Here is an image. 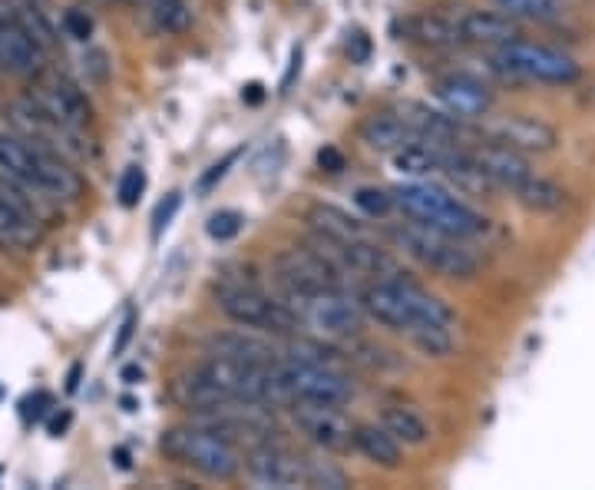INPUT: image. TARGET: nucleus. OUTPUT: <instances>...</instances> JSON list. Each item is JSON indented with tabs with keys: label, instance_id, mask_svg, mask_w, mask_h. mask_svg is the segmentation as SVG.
I'll return each instance as SVG.
<instances>
[{
	"label": "nucleus",
	"instance_id": "obj_14",
	"mask_svg": "<svg viewBox=\"0 0 595 490\" xmlns=\"http://www.w3.org/2000/svg\"><path fill=\"white\" fill-rule=\"evenodd\" d=\"M490 139H493V143H503V146H510V149H516V152H523V156H533V152L542 156V152H552V149L559 146V133H556L546 119H539V116H523V113L500 119V123L490 129Z\"/></svg>",
	"mask_w": 595,
	"mask_h": 490
},
{
	"label": "nucleus",
	"instance_id": "obj_47",
	"mask_svg": "<svg viewBox=\"0 0 595 490\" xmlns=\"http://www.w3.org/2000/svg\"><path fill=\"white\" fill-rule=\"evenodd\" d=\"M133 4H139V0H133ZM146 4H149V0H146Z\"/></svg>",
	"mask_w": 595,
	"mask_h": 490
},
{
	"label": "nucleus",
	"instance_id": "obj_22",
	"mask_svg": "<svg viewBox=\"0 0 595 490\" xmlns=\"http://www.w3.org/2000/svg\"><path fill=\"white\" fill-rule=\"evenodd\" d=\"M361 139L370 146V149H380V152H397L401 146L414 143V129L397 116V113H374L361 123Z\"/></svg>",
	"mask_w": 595,
	"mask_h": 490
},
{
	"label": "nucleus",
	"instance_id": "obj_10",
	"mask_svg": "<svg viewBox=\"0 0 595 490\" xmlns=\"http://www.w3.org/2000/svg\"><path fill=\"white\" fill-rule=\"evenodd\" d=\"M31 100L64 129H83L90 123V103L87 96L60 73H34Z\"/></svg>",
	"mask_w": 595,
	"mask_h": 490
},
{
	"label": "nucleus",
	"instance_id": "obj_46",
	"mask_svg": "<svg viewBox=\"0 0 595 490\" xmlns=\"http://www.w3.org/2000/svg\"><path fill=\"white\" fill-rule=\"evenodd\" d=\"M18 4H21V8H47L50 0H18Z\"/></svg>",
	"mask_w": 595,
	"mask_h": 490
},
{
	"label": "nucleus",
	"instance_id": "obj_31",
	"mask_svg": "<svg viewBox=\"0 0 595 490\" xmlns=\"http://www.w3.org/2000/svg\"><path fill=\"white\" fill-rule=\"evenodd\" d=\"M417 352L431 355V358H447L454 352V335H450V324H437V321H417L414 329L404 332Z\"/></svg>",
	"mask_w": 595,
	"mask_h": 490
},
{
	"label": "nucleus",
	"instance_id": "obj_17",
	"mask_svg": "<svg viewBox=\"0 0 595 490\" xmlns=\"http://www.w3.org/2000/svg\"><path fill=\"white\" fill-rule=\"evenodd\" d=\"M519 21L500 14V11H473L460 8V44H477V47H503L519 41Z\"/></svg>",
	"mask_w": 595,
	"mask_h": 490
},
{
	"label": "nucleus",
	"instance_id": "obj_39",
	"mask_svg": "<svg viewBox=\"0 0 595 490\" xmlns=\"http://www.w3.org/2000/svg\"><path fill=\"white\" fill-rule=\"evenodd\" d=\"M236 159H239V152H229V156H226L222 162H216V167H213V170H209V173H206L203 180H198V190H203V193H206V190H213V186H216V183H219V180L226 176V170L232 167Z\"/></svg>",
	"mask_w": 595,
	"mask_h": 490
},
{
	"label": "nucleus",
	"instance_id": "obj_36",
	"mask_svg": "<svg viewBox=\"0 0 595 490\" xmlns=\"http://www.w3.org/2000/svg\"><path fill=\"white\" fill-rule=\"evenodd\" d=\"M242 216L239 213H232V209H226V213H216L213 219H209V226H206V232L216 239V242H229V239H236L239 232H242Z\"/></svg>",
	"mask_w": 595,
	"mask_h": 490
},
{
	"label": "nucleus",
	"instance_id": "obj_3",
	"mask_svg": "<svg viewBox=\"0 0 595 490\" xmlns=\"http://www.w3.org/2000/svg\"><path fill=\"white\" fill-rule=\"evenodd\" d=\"M162 454L198 470L209 480H232L242 467L239 447L226 437H219L216 431L203 428V424H188V428H172L162 434L159 441Z\"/></svg>",
	"mask_w": 595,
	"mask_h": 490
},
{
	"label": "nucleus",
	"instance_id": "obj_4",
	"mask_svg": "<svg viewBox=\"0 0 595 490\" xmlns=\"http://www.w3.org/2000/svg\"><path fill=\"white\" fill-rule=\"evenodd\" d=\"M216 295H219V308L236 324H242V329H259L268 335H295L301 324L298 315L285 301L272 298L268 292H262L252 282L226 278Z\"/></svg>",
	"mask_w": 595,
	"mask_h": 490
},
{
	"label": "nucleus",
	"instance_id": "obj_18",
	"mask_svg": "<svg viewBox=\"0 0 595 490\" xmlns=\"http://www.w3.org/2000/svg\"><path fill=\"white\" fill-rule=\"evenodd\" d=\"M41 67H44V47L21 24L0 21V70L31 77L41 73Z\"/></svg>",
	"mask_w": 595,
	"mask_h": 490
},
{
	"label": "nucleus",
	"instance_id": "obj_7",
	"mask_svg": "<svg viewBox=\"0 0 595 490\" xmlns=\"http://www.w3.org/2000/svg\"><path fill=\"white\" fill-rule=\"evenodd\" d=\"M285 305L301 324L324 339H347L361 329L364 308L347 292H285Z\"/></svg>",
	"mask_w": 595,
	"mask_h": 490
},
{
	"label": "nucleus",
	"instance_id": "obj_2",
	"mask_svg": "<svg viewBox=\"0 0 595 490\" xmlns=\"http://www.w3.org/2000/svg\"><path fill=\"white\" fill-rule=\"evenodd\" d=\"M393 206H401L408 219L431 226L437 232L457 236V239L487 232V219L440 186H427V183L401 186V190H393Z\"/></svg>",
	"mask_w": 595,
	"mask_h": 490
},
{
	"label": "nucleus",
	"instance_id": "obj_11",
	"mask_svg": "<svg viewBox=\"0 0 595 490\" xmlns=\"http://www.w3.org/2000/svg\"><path fill=\"white\" fill-rule=\"evenodd\" d=\"M305 460L308 457L291 454L288 447H278V444L265 441V444H255L245 454V470L262 487L291 490V487H305Z\"/></svg>",
	"mask_w": 595,
	"mask_h": 490
},
{
	"label": "nucleus",
	"instance_id": "obj_21",
	"mask_svg": "<svg viewBox=\"0 0 595 490\" xmlns=\"http://www.w3.org/2000/svg\"><path fill=\"white\" fill-rule=\"evenodd\" d=\"M397 116H401L417 139H427V143H437V146H447V143H457L464 136V126L454 113L447 110H431L424 103H404L401 110H397Z\"/></svg>",
	"mask_w": 595,
	"mask_h": 490
},
{
	"label": "nucleus",
	"instance_id": "obj_34",
	"mask_svg": "<svg viewBox=\"0 0 595 490\" xmlns=\"http://www.w3.org/2000/svg\"><path fill=\"white\" fill-rule=\"evenodd\" d=\"M142 193H146V170H142V167H126V173H123V180H119V190H116L119 206L133 209V206L142 200Z\"/></svg>",
	"mask_w": 595,
	"mask_h": 490
},
{
	"label": "nucleus",
	"instance_id": "obj_12",
	"mask_svg": "<svg viewBox=\"0 0 595 490\" xmlns=\"http://www.w3.org/2000/svg\"><path fill=\"white\" fill-rule=\"evenodd\" d=\"M404 278L374 282L357 298L364 315H370L377 324H384V329H393V332H408V329H414V324L421 321L414 305H411V298H408V292H404Z\"/></svg>",
	"mask_w": 595,
	"mask_h": 490
},
{
	"label": "nucleus",
	"instance_id": "obj_30",
	"mask_svg": "<svg viewBox=\"0 0 595 490\" xmlns=\"http://www.w3.org/2000/svg\"><path fill=\"white\" fill-rule=\"evenodd\" d=\"M490 4L513 18V21H529V24H549L562 14V0H490Z\"/></svg>",
	"mask_w": 595,
	"mask_h": 490
},
{
	"label": "nucleus",
	"instance_id": "obj_6",
	"mask_svg": "<svg viewBox=\"0 0 595 490\" xmlns=\"http://www.w3.org/2000/svg\"><path fill=\"white\" fill-rule=\"evenodd\" d=\"M490 64L496 73L503 77H516V80H529V83H552V87H569L582 77V67L552 47L542 44H529V41H513L503 47H493Z\"/></svg>",
	"mask_w": 595,
	"mask_h": 490
},
{
	"label": "nucleus",
	"instance_id": "obj_13",
	"mask_svg": "<svg viewBox=\"0 0 595 490\" xmlns=\"http://www.w3.org/2000/svg\"><path fill=\"white\" fill-rule=\"evenodd\" d=\"M295 424L301 428V434L318 444L321 451H347L354 444V428L347 424V418L341 411H334L331 404H308L298 401L295 404Z\"/></svg>",
	"mask_w": 595,
	"mask_h": 490
},
{
	"label": "nucleus",
	"instance_id": "obj_23",
	"mask_svg": "<svg viewBox=\"0 0 595 490\" xmlns=\"http://www.w3.org/2000/svg\"><path fill=\"white\" fill-rule=\"evenodd\" d=\"M354 447H357L370 464L387 467V470L401 467V460H404L401 441H397L384 424H380V428H377V424H361V428H354Z\"/></svg>",
	"mask_w": 595,
	"mask_h": 490
},
{
	"label": "nucleus",
	"instance_id": "obj_9",
	"mask_svg": "<svg viewBox=\"0 0 595 490\" xmlns=\"http://www.w3.org/2000/svg\"><path fill=\"white\" fill-rule=\"evenodd\" d=\"M278 282L285 292H347V272L314 249H288L275 259Z\"/></svg>",
	"mask_w": 595,
	"mask_h": 490
},
{
	"label": "nucleus",
	"instance_id": "obj_43",
	"mask_svg": "<svg viewBox=\"0 0 595 490\" xmlns=\"http://www.w3.org/2000/svg\"><path fill=\"white\" fill-rule=\"evenodd\" d=\"M70 421H73V414H70V411H60V414H54V418H50V424H47V428H50V434H54V437H60V434L70 428Z\"/></svg>",
	"mask_w": 595,
	"mask_h": 490
},
{
	"label": "nucleus",
	"instance_id": "obj_26",
	"mask_svg": "<svg viewBox=\"0 0 595 490\" xmlns=\"http://www.w3.org/2000/svg\"><path fill=\"white\" fill-rule=\"evenodd\" d=\"M308 223H311V229L321 239H331V242H351V239H364L367 236V229L357 219H351L344 209L324 206V203L308 213Z\"/></svg>",
	"mask_w": 595,
	"mask_h": 490
},
{
	"label": "nucleus",
	"instance_id": "obj_20",
	"mask_svg": "<svg viewBox=\"0 0 595 490\" xmlns=\"http://www.w3.org/2000/svg\"><path fill=\"white\" fill-rule=\"evenodd\" d=\"M437 100L444 103L447 113H454L457 119H477L487 116L493 106V96L483 83L470 80V77H447L437 83Z\"/></svg>",
	"mask_w": 595,
	"mask_h": 490
},
{
	"label": "nucleus",
	"instance_id": "obj_25",
	"mask_svg": "<svg viewBox=\"0 0 595 490\" xmlns=\"http://www.w3.org/2000/svg\"><path fill=\"white\" fill-rule=\"evenodd\" d=\"M447 146L427 143V139H414L408 146H401L393 152V170L404 176H427V173H440L444 167Z\"/></svg>",
	"mask_w": 595,
	"mask_h": 490
},
{
	"label": "nucleus",
	"instance_id": "obj_28",
	"mask_svg": "<svg viewBox=\"0 0 595 490\" xmlns=\"http://www.w3.org/2000/svg\"><path fill=\"white\" fill-rule=\"evenodd\" d=\"M213 352H216V355H226V358H236V362H249V365H275L272 345H265V342L255 339V335H242V332L213 339Z\"/></svg>",
	"mask_w": 595,
	"mask_h": 490
},
{
	"label": "nucleus",
	"instance_id": "obj_1",
	"mask_svg": "<svg viewBox=\"0 0 595 490\" xmlns=\"http://www.w3.org/2000/svg\"><path fill=\"white\" fill-rule=\"evenodd\" d=\"M0 173L24 190L44 193L54 200H77L83 190L80 176L54 149H47L44 143H34L27 136L0 133Z\"/></svg>",
	"mask_w": 595,
	"mask_h": 490
},
{
	"label": "nucleus",
	"instance_id": "obj_24",
	"mask_svg": "<svg viewBox=\"0 0 595 490\" xmlns=\"http://www.w3.org/2000/svg\"><path fill=\"white\" fill-rule=\"evenodd\" d=\"M440 173H444L464 196H490V193L496 190V186L487 180V173L477 167V159H473L470 152H454V149H447Z\"/></svg>",
	"mask_w": 595,
	"mask_h": 490
},
{
	"label": "nucleus",
	"instance_id": "obj_41",
	"mask_svg": "<svg viewBox=\"0 0 595 490\" xmlns=\"http://www.w3.org/2000/svg\"><path fill=\"white\" fill-rule=\"evenodd\" d=\"M318 162H321V167H324L328 173H341V170H344V156H341L334 146L321 149V152H318Z\"/></svg>",
	"mask_w": 595,
	"mask_h": 490
},
{
	"label": "nucleus",
	"instance_id": "obj_42",
	"mask_svg": "<svg viewBox=\"0 0 595 490\" xmlns=\"http://www.w3.org/2000/svg\"><path fill=\"white\" fill-rule=\"evenodd\" d=\"M133 329H136V315H126V321L119 324V339H116V345H113V352L119 355L126 345H129V339H133Z\"/></svg>",
	"mask_w": 595,
	"mask_h": 490
},
{
	"label": "nucleus",
	"instance_id": "obj_45",
	"mask_svg": "<svg viewBox=\"0 0 595 490\" xmlns=\"http://www.w3.org/2000/svg\"><path fill=\"white\" fill-rule=\"evenodd\" d=\"M123 381H126V385H139V381H142V368H139V365L123 368Z\"/></svg>",
	"mask_w": 595,
	"mask_h": 490
},
{
	"label": "nucleus",
	"instance_id": "obj_27",
	"mask_svg": "<svg viewBox=\"0 0 595 490\" xmlns=\"http://www.w3.org/2000/svg\"><path fill=\"white\" fill-rule=\"evenodd\" d=\"M380 421H384V428H387L397 441H401V444L421 447V444L431 441V428H427V421H424L414 408L390 404V408H384Z\"/></svg>",
	"mask_w": 595,
	"mask_h": 490
},
{
	"label": "nucleus",
	"instance_id": "obj_33",
	"mask_svg": "<svg viewBox=\"0 0 595 490\" xmlns=\"http://www.w3.org/2000/svg\"><path fill=\"white\" fill-rule=\"evenodd\" d=\"M305 487L314 490H344L347 487V474L341 467H334L331 460H305Z\"/></svg>",
	"mask_w": 595,
	"mask_h": 490
},
{
	"label": "nucleus",
	"instance_id": "obj_29",
	"mask_svg": "<svg viewBox=\"0 0 595 490\" xmlns=\"http://www.w3.org/2000/svg\"><path fill=\"white\" fill-rule=\"evenodd\" d=\"M513 196H516L529 213H556V209L565 206V193H562L552 180L536 176V173H533Z\"/></svg>",
	"mask_w": 595,
	"mask_h": 490
},
{
	"label": "nucleus",
	"instance_id": "obj_5",
	"mask_svg": "<svg viewBox=\"0 0 595 490\" xmlns=\"http://www.w3.org/2000/svg\"><path fill=\"white\" fill-rule=\"evenodd\" d=\"M393 242L444 278H473L480 272V259L467 246H460L457 236L437 232L414 219L393 229Z\"/></svg>",
	"mask_w": 595,
	"mask_h": 490
},
{
	"label": "nucleus",
	"instance_id": "obj_44",
	"mask_svg": "<svg viewBox=\"0 0 595 490\" xmlns=\"http://www.w3.org/2000/svg\"><path fill=\"white\" fill-rule=\"evenodd\" d=\"M44 404H50V398H47V395H37L34 401H27V404H24V408H27L24 414H27V418H31V414H34V418H41V414H44Z\"/></svg>",
	"mask_w": 595,
	"mask_h": 490
},
{
	"label": "nucleus",
	"instance_id": "obj_40",
	"mask_svg": "<svg viewBox=\"0 0 595 490\" xmlns=\"http://www.w3.org/2000/svg\"><path fill=\"white\" fill-rule=\"evenodd\" d=\"M347 54H351V60H354V64H364V60L370 57V41H367L364 34H351V41H347Z\"/></svg>",
	"mask_w": 595,
	"mask_h": 490
},
{
	"label": "nucleus",
	"instance_id": "obj_35",
	"mask_svg": "<svg viewBox=\"0 0 595 490\" xmlns=\"http://www.w3.org/2000/svg\"><path fill=\"white\" fill-rule=\"evenodd\" d=\"M354 203L370 216V219H377V216H387L390 209H393V193H384V190H370V186H364V190H357L354 193Z\"/></svg>",
	"mask_w": 595,
	"mask_h": 490
},
{
	"label": "nucleus",
	"instance_id": "obj_8",
	"mask_svg": "<svg viewBox=\"0 0 595 490\" xmlns=\"http://www.w3.org/2000/svg\"><path fill=\"white\" fill-rule=\"evenodd\" d=\"M275 372L282 378V388L288 395V404L308 401V404H344L351 398V381L328 365H308V362H275Z\"/></svg>",
	"mask_w": 595,
	"mask_h": 490
},
{
	"label": "nucleus",
	"instance_id": "obj_32",
	"mask_svg": "<svg viewBox=\"0 0 595 490\" xmlns=\"http://www.w3.org/2000/svg\"><path fill=\"white\" fill-rule=\"evenodd\" d=\"M152 18L165 34H182L192 24V11L185 0H149Z\"/></svg>",
	"mask_w": 595,
	"mask_h": 490
},
{
	"label": "nucleus",
	"instance_id": "obj_38",
	"mask_svg": "<svg viewBox=\"0 0 595 490\" xmlns=\"http://www.w3.org/2000/svg\"><path fill=\"white\" fill-rule=\"evenodd\" d=\"M179 203H182V196H179V193H169V196L156 206V213H152V236H159V232L169 226V219L175 216Z\"/></svg>",
	"mask_w": 595,
	"mask_h": 490
},
{
	"label": "nucleus",
	"instance_id": "obj_19",
	"mask_svg": "<svg viewBox=\"0 0 595 490\" xmlns=\"http://www.w3.org/2000/svg\"><path fill=\"white\" fill-rule=\"evenodd\" d=\"M401 37L414 41V44H427V47H450L460 44V8L457 11H424L414 14L401 24Z\"/></svg>",
	"mask_w": 595,
	"mask_h": 490
},
{
	"label": "nucleus",
	"instance_id": "obj_15",
	"mask_svg": "<svg viewBox=\"0 0 595 490\" xmlns=\"http://www.w3.org/2000/svg\"><path fill=\"white\" fill-rule=\"evenodd\" d=\"M41 236V226H37V213L31 209V203L0 183V246H8V249H31Z\"/></svg>",
	"mask_w": 595,
	"mask_h": 490
},
{
	"label": "nucleus",
	"instance_id": "obj_16",
	"mask_svg": "<svg viewBox=\"0 0 595 490\" xmlns=\"http://www.w3.org/2000/svg\"><path fill=\"white\" fill-rule=\"evenodd\" d=\"M470 156L477 159V167L487 173V180H490L496 190L516 193V190L533 176L529 159H526L523 152L503 146V143H493V139H490V143H483V149H477V152H470Z\"/></svg>",
	"mask_w": 595,
	"mask_h": 490
},
{
	"label": "nucleus",
	"instance_id": "obj_37",
	"mask_svg": "<svg viewBox=\"0 0 595 490\" xmlns=\"http://www.w3.org/2000/svg\"><path fill=\"white\" fill-rule=\"evenodd\" d=\"M60 24H64L67 37H73V41H90V37H93V18H90L87 11L70 8Z\"/></svg>",
	"mask_w": 595,
	"mask_h": 490
}]
</instances>
